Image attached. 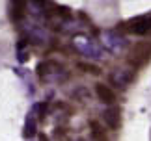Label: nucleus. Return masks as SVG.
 <instances>
[{
	"mask_svg": "<svg viewBox=\"0 0 151 141\" xmlns=\"http://www.w3.org/2000/svg\"><path fill=\"white\" fill-rule=\"evenodd\" d=\"M37 73L41 76V80H45V82H63V80H67V70L58 61H52V60L39 63Z\"/></svg>",
	"mask_w": 151,
	"mask_h": 141,
	"instance_id": "nucleus-1",
	"label": "nucleus"
},
{
	"mask_svg": "<svg viewBox=\"0 0 151 141\" xmlns=\"http://www.w3.org/2000/svg\"><path fill=\"white\" fill-rule=\"evenodd\" d=\"M73 46L86 58H91V60H99V58H103V50L90 37H86V35H75L73 37Z\"/></svg>",
	"mask_w": 151,
	"mask_h": 141,
	"instance_id": "nucleus-2",
	"label": "nucleus"
},
{
	"mask_svg": "<svg viewBox=\"0 0 151 141\" xmlns=\"http://www.w3.org/2000/svg\"><path fill=\"white\" fill-rule=\"evenodd\" d=\"M151 58V45L149 43H134L129 48V56H127V61L134 67L144 65L147 60Z\"/></svg>",
	"mask_w": 151,
	"mask_h": 141,
	"instance_id": "nucleus-3",
	"label": "nucleus"
},
{
	"mask_svg": "<svg viewBox=\"0 0 151 141\" xmlns=\"http://www.w3.org/2000/svg\"><path fill=\"white\" fill-rule=\"evenodd\" d=\"M119 28L125 30V32H129V33H134V35H146V33L151 32V17L149 15L134 17V19L123 22Z\"/></svg>",
	"mask_w": 151,
	"mask_h": 141,
	"instance_id": "nucleus-4",
	"label": "nucleus"
},
{
	"mask_svg": "<svg viewBox=\"0 0 151 141\" xmlns=\"http://www.w3.org/2000/svg\"><path fill=\"white\" fill-rule=\"evenodd\" d=\"M103 45H104V48L110 50L112 54H121V52L129 46L127 39L123 35H119L118 32H104L103 33Z\"/></svg>",
	"mask_w": 151,
	"mask_h": 141,
	"instance_id": "nucleus-5",
	"label": "nucleus"
},
{
	"mask_svg": "<svg viewBox=\"0 0 151 141\" xmlns=\"http://www.w3.org/2000/svg\"><path fill=\"white\" fill-rule=\"evenodd\" d=\"M132 80H134V73H132V70H127V69H116V70H112V74H110V82H112L116 87H119V89H127Z\"/></svg>",
	"mask_w": 151,
	"mask_h": 141,
	"instance_id": "nucleus-6",
	"label": "nucleus"
},
{
	"mask_svg": "<svg viewBox=\"0 0 151 141\" xmlns=\"http://www.w3.org/2000/svg\"><path fill=\"white\" fill-rule=\"evenodd\" d=\"M103 121L110 130H118L119 125H121V117H119V110L118 108H108L104 110L103 113Z\"/></svg>",
	"mask_w": 151,
	"mask_h": 141,
	"instance_id": "nucleus-7",
	"label": "nucleus"
},
{
	"mask_svg": "<svg viewBox=\"0 0 151 141\" xmlns=\"http://www.w3.org/2000/svg\"><path fill=\"white\" fill-rule=\"evenodd\" d=\"M95 91H97V97H99L101 102H104V104H114V102H116V93L110 89L108 85L97 84V85H95Z\"/></svg>",
	"mask_w": 151,
	"mask_h": 141,
	"instance_id": "nucleus-8",
	"label": "nucleus"
},
{
	"mask_svg": "<svg viewBox=\"0 0 151 141\" xmlns=\"http://www.w3.org/2000/svg\"><path fill=\"white\" fill-rule=\"evenodd\" d=\"M34 134H36V119H34V115H28L24 125V137H32Z\"/></svg>",
	"mask_w": 151,
	"mask_h": 141,
	"instance_id": "nucleus-9",
	"label": "nucleus"
},
{
	"mask_svg": "<svg viewBox=\"0 0 151 141\" xmlns=\"http://www.w3.org/2000/svg\"><path fill=\"white\" fill-rule=\"evenodd\" d=\"M78 69H82L84 73H90V74H101V69L97 65H91V63H78Z\"/></svg>",
	"mask_w": 151,
	"mask_h": 141,
	"instance_id": "nucleus-10",
	"label": "nucleus"
},
{
	"mask_svg": "<svg viewBox=\"0 0 151 141\" xmlns=\"http://www.w3.org/2000/svg\"><path fill=\"white\" fill-rule=\"evenodd\" d=\"M39 141H49L47 137H45V136H41V139H39Z\"/></svg>",
	"mask_w": 151,
	"mask_h": 141,
	"instance_id": "nucleus-11",
	"label": "nucleus"
}]
</instances>
